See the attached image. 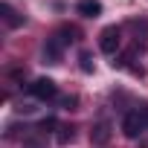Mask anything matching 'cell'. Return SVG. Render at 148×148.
<instances>
[{
  "instance_id": "7",
  "label": "cell",
  "mask_w": 148,
  "mask_h": 148,
  "mask_svg": "<svg viewBox=\"0 0 148 148\" xmlns=\"http://www.w3.org/2000/svg\"><path fill=\"white\" fill-rule=\"evenodd\" d=\"M0 15H3V21H6V26H12V29H18V26H23V18L9 6V3H0Z\"/></svg>"
},
{
  "instance_id": "11",
  "label": "cell",
  "mask_w": 148,
  "mask_h": 148,
  "mask_svg": "<svg viewBox=\"0 0 148 148\" xmlns=\"http://www.w3.org/2000/svg\"><path fill=\"white\" fill-rule=\"evenodd\" d=\"M52 128H58V122H55V119H52V116H49V119H44V122H41V131H44V134H47V131H52Z\"/></svg>"
},
{
  "instance_id": "3",
  "label": "cell",
  "mask_w": 148,
  "mask_h": 148,
  "mask_svg": "<svg viewBox=\"0 0 148 148\" xmlns=\"http://www.w3.org/2000/svg\"><path fill=\"white\" fill-rule=\"evenodd\" d=\"M119 44H122V35H119V29H116V26L102 29V35H99V49H102V52L113 55V52L119 49Z\"/></svg>"
},
{
  "instance_id": "4",
  "label": "cell",
  "mask_w": 148,
  "mask_h": 148,
  "mask_svg": "<svg viewBox=\"0 0 148 148\" xmlns=\"http://www.w3.org/2000/svg\"><path fill=\"white\" fill-rule=\"evenodd\" d=\"M61 55H64V41H61V38H47V44H44V58H47L49 64H58Z\"/></svg>"
},
{
  "instance_id": "5",
  "label": "cell",
  "mask_w": 148,
  "mask_h": 148,
  "mask_svg": "<svg viewBox=\"0 0 148 148\" xmlns=\"http://www.w3.org/2000/svg\"><path fill=\"white\" fill-rule=\"evenodd\" d=\"M110 136H113L110 122H96V125H93V131H90V142H93V145H108V142H110Z\"/></svg>"
},
{
  "instance_id": "9",
  "label": "cell",
  "mask_w": 148,
  "mask_h": 148,
  "mask_svg": "<svg viewBox=\"0 0 148 148\" xmlns=\"http://www.w3.org/2000/svg\"><path fill=\"white\" fill-rule=\"evenodd\" d=\"M79 67H82V73H93V55L90 52H82L79 55Z\"/></svg>"
},
{
  "instance_id": "1",
  "label": "cell",
  "mask_w": 148,
  "mask_h": 148,
  "mask_svg": "<svg viewBox=\"0 0 148 148\" xmlns=\"http://www.w3.org/2000/svg\"><path fill=\"white\" fill-rule=\"evenodd\" d=\"M148 128V108H136V110H128L125 119H122V134L128 139H136L142 131Z\"/></svg>"
},
{
  "instance_id": "8",
  "label": "cell",
  "mask_w": 148,
  "mask_h": 148,
  "mask_svg": "<svg viewBox=\"0 0 148 148\" xmlns=\"http://www.w3.org/2000/svg\"><path fill=\"white\" fill-rule=\"evenodd\" d=\"M55 142H58V145L73 142V128H70V125H58V128H55Z\"/></svg>"
},
{
  "instance_id": "2",
  "label": "cell",
  "mask_w": 148,
  "mask_h": 148,
  "mask_svg": "<svg viewBox=\"0 0 148 148\" xmlns=\"http://www.w3.org/2000/svg\"><path fill=\"white\" fill-rule=\"evenodd\" d=\"M29 93L35 96V99H41V102H47V99H55L58 96V84L52 82V79H35L32 84H29Z\"/></svg>"
},
{
  "instance_id": "6",
  "label": "cell",
  "mask_w": 148,
  "mask_h": 148,
  "mask_svg": "<svg viewBox=\"0 0 148 148\" xmlns=\"http://www.w3.org/2000/svg\"><path fill=\"white\" fill-rule=\"evenodd\" d=\"M76 12H79L82 18H99V15H102V3H99V0H79V3H76Z\"/></svg>"
},
{
  "instance_id": "10",
  "label": "cell",
  "mask_w": 148,
  "mask_h": 148,
  "mask_svg": "<svg viewBox=\"0 0 148 148\" xmlns=\"http://www.w3.org/2000/svg\"><path fill=\"white\" fill-rule=\"evenodd\" d=\"M76 105H79V99H76V96H64V99H61V108H67V110H73Z\"/></svg>"
}]
</instances>
